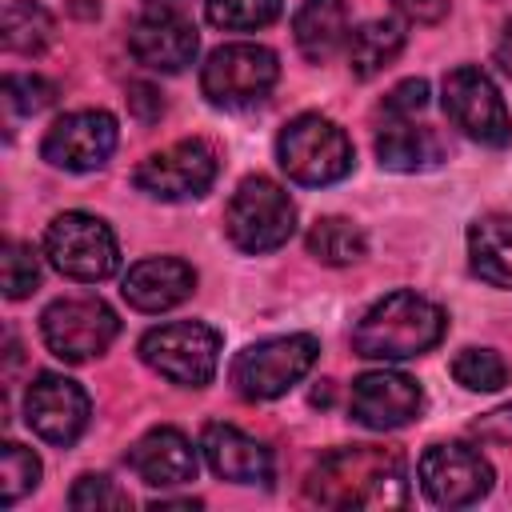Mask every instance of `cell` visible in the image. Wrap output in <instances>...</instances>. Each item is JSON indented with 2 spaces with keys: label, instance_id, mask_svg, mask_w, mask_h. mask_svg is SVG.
Segmentation results:
<instances>
[{
  "label": "cell",
  "instance_id": "17",
  "mask_svg": "<svg viewBox=\"0 0 512 512\" xmlns=\"http://www.w3.org/2000/svg\"><path fill=\"white\" fill-rule=\"evenodd\" d=\"M128 464H132V472H136L148 488H176V484H188V480H196V468H200L192 440H188L180 428H168V424L144 432V436L132 444Z\"/></svg>",
  "mask_w": 512,
  "mask_h": 512
},
{
  "label": "cell",
  "instance_id": "38",
  "mask_svg": "<svg viewBox=\"0 0 512 512\" xmlns=\"http://www.w3.org/2000/svg\"><path fill=\"white\" fill-rule=\"evenodd\" d=\"M328 400H332V388H328V380H324V388L312 392V404H328Z\"/></svg>",
  "mask_w": 512,
  "mask_h": 512
},
{
  "label": "cell",
  "instance_id": "31",
  "mask_svg": "<svg viewBox=\"0 0 512 512\" xmlns=\"http://www.w3.org/2000/svg\"><path fill=\"white\" fill-rule=\"evenodd\" d=\"M56 96V88L44 80V76H20V72H8L4 76V104L20 116H32L40 108H48Z\"/></svg>",
  "mask_w": 512,
  "mask_h": 512
},
{
  "label": "cell",
  "instance_id": "12",
  "mask_svg": "<svg viewBox=\"0 0 512 512\" xmlns=\"http://www.w3.org/2000/svg\"><path fill=\"white\" fill-rule=\"evenodd\" d=\"M420 488L440 508H468L492 488V464L468 444H432L416 464Z\"/></svg>",
  "mask_w": 512,
  "mask_h": 512
},
{
  "label": "cell",
  "instance_id": "28",
  "mask_svg": "<svg viewBox=\"0 0 512 512\" xmlns=\"http://www.w3.org/2000/svg\"><path fill=\"white\" fill-rule=\"evenodd\" d=\"M40 484V460L32 448L8 440L0 448V504H16L20 496H28L32 488Z\"/></svg>",
  "mask_w": 512,
  "mask_h": 512
},
{
  "label": "cell",
  "instance_id": "23",
  "mask_svg": "<svg viewBox=\"0 0 512 512\" xmlns=\"http://www.w3.org/2000/svg\"><path fill=\"white\" fill-rule=\"evenodd\" d=\"M400 48H404V24L396 16L368 20L348 36V68H352V76L368 80V76L384 72L400 56Z\"/></svg>",
  "mask_w": 512,
  "mask_h": 512
},
{
  "label": "cell",
  "instance_id": "5",
  "mask_svg": "<svg viewBox=\"0 0 512 512\" xmlns=\"http://www.w3.org/2000/svg\"><path fill=\"white\" fill-rule=\"evenodd\" d=\"M316 356H320V344L308 332L272 336V340H256L244 352H236L228 376L244 400H276L312 372Z\"/></svg>",
  "mask_w": 512,
  "mask_h": 512
},
{
  "label": "cell",
  "instance_id": "19",
  "mask_svg": "<svg viewBox=\"0 0 512 512\" xmlns=\"http://www.w3.org/2000/svg\"><path fill=\"white\" fill-rule=\"evenodd\" d=\"M196 288V272L176 256H152L128 268L124 276V300L136 312H168L180 300H188Z\"/></svg>",
  "mask_w": 512,
  "mask_h": 512
},
{
  "label": "cell",
  "instance_id": "2",
  "mask_svg": "<svg viewBox=\"0 0 512 512\" xmlns=\"http://www.w3.org/2000/svg\"><path fill=\"white\" fill-rule=\"evenodd\" d=\"M444 308L416 292H388L352 328V352L364 360H412L444 340Z\"/></svg>",
  "mask_w": 512,
  "mask_h": 512
},
{
  "label": "cell",
  "instance_id": "32",
  "mask_svg": "<svg viewBox=\"0 0 512 512\" xmlns=\"http://www.w3.org/2000/svg\"><path fill=\"white\" fill-rule=\"evenodd\" d=\"M424 104H428V80H420V76H412V80L396 84V88L384 96V112H388V116H396V120L416 116Z\"/></svg>",
  "mask_w": 512,
  "mask_h": 512
},
{
  "label": "cell",
  "instance_id": "25",
  "mask_svg": "<svg viewBox=\"0 0 512 512\" xmlns=\"http://www.w3.org/2000/svg\"><path fill=\"white\" fill-rule=\"evenodd\" d=\"M52 16L44 4L36 0H12L4 8V48L8 52H20V56H36L52 44Z\"/></svg>",
  "mask_w": 512,
  "mask_h": 512
},
{
  "label": "cell",
  "instance_id": "18",
  "mask_svg": "<svg viewBox=\"0 0 512 512\" xmlns=\"http://www.w3.org/2000/svg\"><path fill=\"white\" fill-rule=\"evenodd\" d=\"M204 460L220 480L232 484H268L272 480V452L240 432L236 424H208L200 436Z\"/></svg>",
  "mask_w": 512,
  "mask_h": 512
},
{
  "label": "cell",
  "instance_id": "14",
  "mask_svg": "<svg viewBox=\"0 0 512 512\" xmlns=\"http://www.w3.org/2000/svg\"><path fill=\"white\" fill-rule=\"evenodd\" d=\"M88 416H92V404H88V392L60 376V372H40L28 392H24V420L28 428L56 444V448H68L80 440V432L88 428Z\"/></svg>",
  "mask_w": 512,
  "mask_h": 512
},
{
  "label": "cell",
  "instance_id": "20",
  "mask_svg": "<svg viewBox=\"0 0 512 512\" xmlns=\"http://www.w3.org/2000/svg\"><path fill=\"white\" fill-rule=\"evenodd\" d=\"M376 156L392 172H424L444 160V140L436 128H424L412 120H392L376 136Z\"/></svg>",
  "mask_w": 512,
  "mask_h": 512
},
{
  "label": "cell",
  "instance_id": "1",
  "mask_svg": "<svg viewBox=\"0 0 512 512\" xmlns=\"http://www.w3.org/2000/svg\"><path fill=\"white\" fill-rule=\"evenodd\" d=\"M304 496L324 508H400L408 500L404 456L376 444L336 448L308 472Z\"/></svg>",
  "mask_w": 512,
  "mask_h": 512
},
{
  "label": "cell",
  "instance_id": "8",
  "mask_svg": "<svg viewBox=\"0 0 512 512\" xmlns=\"http://www.w3.org/2000/svg\"><path fill=\"white\" fill-rule=\"evenodd\" d=\"M116 332H120V320L100 296H68L48 304L40 316V336L48 352L64 364H84L104 356Z\"/></svg>",
  "mask_w": 512,
  "mask_h": 512
},
{
  "label": "cell",
  "instance_id": "16",
  "mask_svg": "<svg viewBox=\"0 0 512 512\" xmlns=\"http://www.w3.org/2000/svg\"><path fill=\"white\" fill-rule=\"evenodd\" d=\"M424 408V392L412 376L404 372H364L352 380V420H360L372 432H388V428H404L420 416Z\"/></svg>",
  "mask_w": 512,
  "mask_h": 512
},
{
  "label": "cell",
  "instance_id": "6",
  "mask_svg": "<svg viewBox=\"0 0 512 512\" xmlns=\"http://www.w3.org/2000/svg\"><path fill=\"white\" fill-rule=\"evenodd\" d=\"M48 264L80 284H100L120 268V248L112 228L88 212H60L44 232Z\"/></svg>",
  "mask_w": 512,
  "mask_h": 512
},
{
  "label": "cell",
  "instance_id": "13",
  "mask_svg": "<svg viewBox=\"0 0 512 512\" xmlns=\"http://www.w3.org/2000/svg\"><path fill=\"white\" fill-rule=\"evenodd\" d=\"M116 120L112 112L104 108H76V112H64L48 132H44V144H40V156L64 172H92L100 168L112 152H116Z\"/></svg>",
  "mask_w": 512,
  "mask_h": 512
},
{
  "label": "cell",
  "instance_id": "34",
  "mask_svg": "<svg viewBox=\"0 0 512 512\" xmlns=\"http://www.w3.org/2000/svg\"><path fill=\"white\" fill-rule=\"evenodd\" d=\"M128 112L140 120V124H152L160 112H164V100L152 84H128Z\"/></svg>",
  "mask_w": 512,
  "mask_h": 512
},
{
  "label": "cell",
  "instance_id": "26",
  "mask_svg": "<svg viewBox=\"0 0 512 512\" xmlns=\"http://www.w3.org/2000/svg\"><path fill=\"white\" fill-rule=\"evenodd\" d=\"M280 8L284 0H208L204 16L224 32H252V28H268L280 16Z\"/></svg>",
  "mask_w": 512,
  "mask_h": 512
},
{
  "label": "cell",
  "instance_id": "30",
  "mask_svg": "<svg viewBox=\"0 0 512 512\" xmlns=\"http://www.w3.org/2000/svg\"><path fill=\"white\" fill-rule=\"evenodd\" d=\"M68 504H72L76 512H116V508H128L132 500H128V492H124L116 480L88 472V476H80V480L72 484Z\"/></svg>",
  "mask_w": 512,
  "mask_h": 512
},
{
  "label": "cell",
  "instance_id": "15",
  "mask_svg": "<svg viewBox=\"0 0 512 512\" xmlns=\"http://www.w3.org/2000/svg\"><path fill=\"white\" fill-rule=\"evenodd\" d=\"M128 48L152 72H184L196 60L200 36H196L192 20H184L180 8H152L148 4V12L128 32Z\"/></svg>",
  "mask_w": 512,
  "mask_h": 512
},
{
  "label": "cell",
  "instance_id": "10",
  "mask_svg": "<svg viewBox=\"0 0 512 512\" xmlns=\"http://www.w3.org/2000/svg\"><path fill=\"white\" fill-rule=\"evenodd\" d=\"M216 172H220L216 148L208 140L192 136V140H176V144L152 152L148 160H140L132 172V184L140 192H148L152 200H192L212 188Z\"/></svg>",
  "mask_w": 512,
  "mask_h": 512
},
{
  "label": "cell",
  "instance_id": "11",
  "mask_svg": "<svg viewBox=\"0 0 512 512\" xmlns=\"http://www.w3.org/2000/svg\"><path fill=\"white\" fill-rule=\"evenodd\" d=\"M444 112L476 144L504 148L512 140V120H508V108H504L496 84L488 80V72H480L472 64H460L444 76Z\"/></svg>",
  "mask_w": 512,
  "mask_h": 512
},
{
  "label": "cell",
  "instance_id": "7",
  "mask_svg": "<svg viewBox=\"0 0 512 512\" xmlns=\"http://www.w3.org/2000/svg\"><path fill=\"white\" fill-rule=\"evenodd\" d=\"M140 356L152 372L180 388H204L216 376L220 364V332L200 320H172L140 340Z\"/></svg>",
  "mask_w": 512,
  "mask_h": 512
},
{
  "label": "cell",
  "instance_id": "4",
  "mask_svg": "<svg viewBox=\"0 0 512 512\" xmlns=\"http://www.w3.org/2000/svg\"><path fill=\"white\" fill-rule=\"evenodd\" d=\"M224 232L240 252H272L296 232V204L276 180L248 176L236 184L224 208Z\"/></svg>",
  "mask_w": 512,
  "mask_h": 512
},
{
  "label": "cell",
  "instance_id": "21",
  "mask_svg": "<svg viewBox=\"0 0 512 512\" xmlns=\"http://www.w3.org/2000/svg\"><path fill=\"white\" fill-rule=\"evenodd\" d=\"M292 36L304 60L320 64L348 40V8L344 0H304L292 16Z\"/></svg>",
  "mask_w": 512,
  "mask_h": 512
},
{
  "label": "cell",
  "instance_id": "9",
  "mask_svg": "<svg viewBox=\"0 0 512 512\" xmlns=\"http://www.w3.org/2000/svg\"><path fill=\"white\" fill-rule=\"evenodd\" d=\"M280 80V60L264 44H224L200 68V88L220 108L256 104Z\"/></svg>",
  "mask_w": 512,
  "mask_h": 512
},
{
  "label": "cell",
  "instance_id": "24",
  "mask_svg": "<svg viewBox=\"0 0 512 512\" xmlns=\"http://www.w3.org/2000/svg\"><path fill=\"white\" fill-rule=\"evenodd\" d=\"M308 252L320 260V264H356L364 260L368 252V240L360 232V224L344 220V216H320L312 228H308Z\"/></svg>",
  "mask_w": 512,
  "mask_h": 512
},
{
  "label": "cell",
  "instance_id": "36",
  "mask_svg": "<svg viewBox=\"0 0 512 512\" xmlns=\"http://www.w3.org/2000/svg\"><path fill=\"white\" fill-rule=\"evenodd\" d=\"M496 64L504 76H512V24H504V32L496 40Z\"/></svg>",
  "mask_w": 512,
  "mask_h": 512
},
{
  "label": "cell",
  "instance_id": "3",
  "mask_svg": "<svg viewBox=\"0 0 512 512\" xmlns=\"http://www.w3.org/2000/svg\"><path fill=\"white\" fill-rule=\"evenodd\" d=\"M276 160L288 172V180H296V184H308V188L336 184L352 172V140L328 116L304 112L280 128Z\"/></svg>",
  "mask_w": 512,
  "mask_h": 512
},
{
  "label": "cell",
  "instance_id": "22",
  "mask_svg": "<svg viewBox=\"0 0 512 512\" xmlns=\"http://www.w3.org/2000/svg\"><path fill=\"white\" fill-rule=\"evenodd\" d=\"M472 272L496 288H512V216L488 212L468 228Z\"/></svg>",
  "mask_w": 512,
  "mask_h": 512
},
{
  "label": "cell",
  "instance_id": "35",
  "mask_svg": "<svg viewBox=\"0 0 512 512\" xmlns=\"http://www.w3.org/2000/svg\"><path fill=\"white\" fill-rule=\"evenodd\" d=\"M396 8L404 16H412L416 24H436L448 12V0H396Z\"/></svg>",
  "mask_w": 512,
  "mask_h": 512
},
{
  "label": "cell",
  "instance_id": "33",
  "mask_svg": "<svg viewBox=\"0 0 512 512\" xmlns=\"http://www.w3.org/2000/svg\"><path fill=\"white\" fill-rule=\"evenodd\" d=\"M472 432L480 440H492V444H512V404H504V408L484 412L480 420H472Z\"/></svg>",
  "mask_w": 512,
  "mask_h": 512
},
{
  "label": "cell",
  "instance_id": "37",
  "mask_svg": "<svg viewBox=\"0 0 512 512\" xmlns=\"http://www.w3.org/2000/svg\"><path fill=\"white\" fill-rule=\"evenodd\" d=\"M152 508H200V500H152Z\"/></svg>",
  "mask_w": 512,
  "mask_h": 512
},
{
  "label": "cell",
  "instance_id": "27",
  "mask_svg": "<svg viewBox=\"0 0 512 512\" xmlns=\"http://www.w3.org/2000/svg\"><path fill=\"white\" fill-rule=\"evenodd\" d=\"M452 376L468 392H500L508 384V364L492 348H464L452 360Z\"/></svg>",
  "mask_w": 512,
  "mask_h": 512
},
{
  "label": "cell",
  "instance_id": "29",
  "mask_svg": "<svg viewBox=\"0 0 512 512\" xmlns=\"http://www.w3.org/2000/svg\"><path fill=\"white\" fill-rule=\"evenodd\" d=\"M0 280H4V296L8 300H24L36 292L40 284V260L32 252V244H4V260H0Z\"/></svg>",
  "mask_w": 512,
  "mask_h": 512
}]
</instances>
